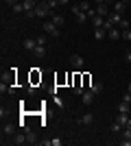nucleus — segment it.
<instances>
[{
  "mask_svg": "<svg viewBox=\"0 0 131 146\" xmlns=\"http://www.w3.org/2000/svg\"><path fill=\"white\" fill-rule=\"evenodd\" d=\"M53 15V9L48 7L46 0H39L37 7H35V18H50Z\"/></svg>",
  "mask_w": 131,
  "mask_h": 146,
  "instance_id": "nucleus-1",
  "label": "nucleus"
},
{
  "mask_svg": "<svg viewBox=\"0 0 131 146\" xmlns=\"http://www.w3.org/2000/svg\"><path fill=\"white\" fill-rule=\"evenodd\" d=\"M44 33H48L50 37H59V26L53 20H48V22H44Z\"/></svg>",
  "mask_w": 131,
  "mask_h": 146,
  "instance_id": "nucleus-2",
  "label": "nucleus"
},
{
  "mask_svg": "<svg viewBox=\"0 0 131 146\" xmlns=\"http://www.w3.org/2000/svg\"><path fill=\"white\" fill-rule=\"evenodd\" d=\"M72 13H74V18H76V22H79V24H83V22L87 20V13L83 11V9H81L79 5H74V7H72Z\"/></svg>",
  "mask_w": 131,
  "mask_h": 146,
  "instance_id": "nucleus-3",
  "label": "nucleus"
},
{
  "mask_svg": "<svg viewBox=\"0 0 131 146\" xmlns=\"http://www.w3.org/2000/svg\"><path fill=\"white\" fill-rule=\"evenodd\" d=\"M35 46H37V39H33V37H26L24 42H22L24 52H33V50H35Z\"/></svg>",
  "mask_w": 131,
  "mask_h": 146,
  "instance_id": "nucleus-4",
  "label": "nucleus"
},
{
  "mask_svg": "<svg viewBox=\"0 0 131 146\" xmlns=\"http://www.w3.org/2000/svg\"><path fill=\"white\" fill-rule=\"evenodd\" d=\"M70 63H72V68H76V70H81V68L85 66V59H83L81 55H76V52H74V55L70 57Z\"/></svg>",
  "mask_w": 131,
  "mask_h": 146,
  "instance_id": "nucleus-5",
  "label": "nucleus"
},
{
  "mask_svg": "<svg viewBox=\"0 0 131 146\" xmlns=\"http://www.w3.org/2000/svg\"><path fill=\"white\" fill-rule=\"evenodd\" d=\"M92 122H94V113L92 111H85V113L79 118V124H83V127H85V124H92Z\"/></svg>",
  "mask_w": 131,
  "mask_h": 146,
  "instance_id": "nucleus-6",
  "label": "nucleus"
},
{
  "mask_svg": "<svg viewBox=\"0 0 131 146\" xmlns=\"http://www.w3.org/2000/svg\"><path fill=\"white\" fill-rule=\"evenodd\" d=\"M11 144H15V146L26 144V133H15V135H13V140H11Z\"/></svg>",
  "mask_w": 131,
  "mask_h": 146,
  "instance_id": "nucleus-7",
  "label": "nucleus"
},
{
  "mask_svg": "<svg viewBox=\"0 0 131 146\" xmlns=\"http://www.w3.org/2000/svg\"><path fill=\"white\" fill-rule=\"evenodd\" d=\"M94 96H96V94H94L92 90H87V92H83L81 94V100H83V105H90L94 100Z\"/></svg>",
  "mask_w": 131,
  "mask_h": 146,
  "instance_id": "nucleus-8",
  "label": "nucleus"
},
{
  "mask_svg": "<svg viewBox=\"0 0 131 146\" xmlns=\"http://www.w3.org/2000/svg\"><path fill=\"white\" fill-rule=\"evenodd\" d=\"M109 22H112L114 26H118L120 22H122V13H116V11H112V13H109Z\"/></svg>",
  "mask_w": 131,
  "mask_h": 146,
  "instance_id": "nucleus-9",
  "label": "nucleus"
},
{
  "mask_svg": "<svg viewBox=\"0 0 131 146\" xmlns=\"http://www.w3.org/2000/svg\"><path fill=\"white\" fill-rule=\"evenodd\" d=\"M127 5H129V2H122V0H116V2H114V11H116V13H125Z\"/></svg>",
  "mask_w": 131,
  "mask_h": 146,
  "instance_id": "nucleus-10",
  "label": "nucleus"
},
{
  "mask_svg": "<svg viewBox=\"0 0 131 146\" xmlns=\"http://www.w3.org/2000/svg\"><path fill=\"white\" fill-rule=\"evenodd\" d=\"M105 37H107V31L103 29V26H100V29H94V39H96V42L105 39Z\"/></svg>",
  "mask_w": 131,
  "mask_h": 146,
  "instance_id": "nucleus-11",
  "label": "nucleus"
},
{
  "mask_svg": "<svg viewBox=\"0 0 131 146\" xmlns=\"http://www.w3.org/2000/svg\"><path fill=\"white\" fill-rule=\"evenodd\" d=\"M107 37H109V39H120V37H122V31L114 26V29H109V33H107Z\"/></svg>",
  "mask_w": 131,
  "mask_h": 146,
  "instance_id": "nucleus-12",
  "label": "nucleus"
},
{
  "mask_svg": "<svg viewBox=\"0 0 131 146\" xmlns=\"http://www.w3.org/2000/svg\"><path fill=\"white\" fill-rule=\"evenodd\" d=\"M37 133L35 131H26V144H37Z\"/></svg>",
  "mask_w": 131,
  "mask_h": 146,
  "instance_id": "nucleus-13",
  "label": "nucleus"
},
{
  "mask_svg": "<svg viewBox=\"0 0 131 146\" xmlns=\"http://www.w3.org/2000/svg\"><path fill=\"white\" fill-rule=\"evenodd\" d=\"M92 20V24H94V29H100V26L105 24V20H103V15H98V13H96V15H94V18H90Z\"/></svg>",
  "mask_w": 131,
  "mask_h": 146,
  "instance_id": "nucleus-14",
  "label": "nucleus"
},
{
  "mask_svg": "<svg viewBox=\"0 0 131 146\" xmlns=\"http://www.w3.org/2000/svg\"><path fill=\"white\" fill-rule=\"evenodd\" d=\"M33 55L37 57V59H42V57H46V46H35V50H33Z\"/></svg>",
  "mask_w": 131,
  "mask_h": 146,
  "instance_id": "nucleus-15",
  "label": "nucleus"
},
{
  "mask_svg": "<svg viewBox=\"0 0 131 146\" xmlns=\"http://www.w3.org/2000/svg\"><path fill=\"white\" fill-rule=\"evenodd\" d=\"M22 5H24V11H33L37 7V0H22Z\"/></svg>",
  "mask_w": 131,
  "mask_h": 146,
  "instance_id": "nucleus-16",
  "label": "nucleus"
},
{
  "mask_svg": "<svg viewBox=\"0 0 131 146\" xmlns=\"http://www.w3.org/2000/svg\"><path fill=\"white\" fill-rule=\"evenodd\" d=\"M13 131H15V129H13V124H9V122H7V124H2V137H9V135H13Z\"/></svg>",
  "mask_w": 131,
  "mask_h": 146,
  "instance_id": "nucleus-17",
  "label": "nucleus"
},
{
  "mask_svg": "<svg viewBox=\"0 0 131 146\" xmlns=\"http://www.w3.org/2000/svg\"><path fill=\"white\" fill-rule=\"evenodd\" d=\"M96 13H98V15H103V18H105V15H109V9H107V2H103V5H98V7H96Z\"/></svg>",
  "mask_w": 131,
  "mask_h": 146,
  "instance_id": "nucleus-18",
  "label": "nucleus"
},
{
  "mask_svg": "<svg viewBox=\"0 0 131 146\" xmlns=\"http://www.w3.org/2000/svg\"><path fill=\"white\" fill-rule=\"evenodd\" d=\"M116 122L122 124V127H127V122H129V113H118V116H116Z\"/></svg>",
  "mask_w": 131,
  "mask_h": 146,
  "instance_id": "nucleus-19",
  "label": "nucleus"
},
{
  "mask_svg": "<svg viewBox=\"0 0 131 146\" xmlns=\"http://www.w3.org/2000/svg\"><path fill=\"white\" fill-rule=\"evenodd\" d=\"M90 90H92L94 94H96V96H98L100 92H103V83H98V81H96V83H92V85H90Z\"/></svg>",
  "mask_w": 131,
  "mask_h": 146,
  "instance_id": "nucleus-20",
  "label": "nucleus"
},
{
  "mask_svg": "<svg viewBox=\"0 0 131 146\" xmlns=\"http://www.w3.org/2000/svg\"><path fill=\"white\" fill-rule=\"evenodd\" d=\"M129 109H131V105H129V103H125V100L118 105V113H129Z\"/></svg>",
  "mask_w": 131,
  "mask_h": 146,
  "instance_id": "nucleus-21",
  "label": "nucleus"
},
{
  "mask_svg": "<svg viewBox=\"0 0 131 146\" xmlns=\"http://www.w3.org/2000/svg\"><path fill=\"white\" fill-rule=\"evenodd\" d=\"M50 20H53L57 26H61V24H63V15H59V13H53V15H50Z\"/></svg>",
  "mask_w": 131,
  "mask_h": 146,
  "instance_id": "nucleus-22",
  "label": "nucleus"
},
{
  "mask_svg": "<svg viewBox=\"0 0 131 146\" xmlns=\"http://www.w3.org/2000/svg\"><path fill=\"white\" fill-rule=\"evenodd\" d=\"M11 9H13V13H24V5H22V2H18V5H13Z\"/></svg>",
  "mask_w": 131,
  "mask_h": 146,
  "instance_id": "nucleus-23",
  "label": "nucleus"
},
{
  "mask_svg": "<svg viewBox=\"0 0 131 146\" xmlns=\"http://www.w3.org/2000/svg\"><path fill=\"white\" fill-rule=\"evenodd\" d=\"M109 129H112V133H118L120 129H125V127H122V124H118V122L114 120V122H112V127H109Z\"/></svg>",
  "mask_w": 131,
  "mask_h": 146,
  "instance_id": "nucleus-24",
  "label": "nucleus"
},
{
  "mask_svg": "<svg viewBox=\"0 0 131 146\" xmlns=\"http://www.w3.org/2000/svg\"><path fill=\"white\" fill-rule=\"evenodd\" d=\"M120 31H127V29H129V20H125V18H122V22H120Z\"/></svg>",
  "mask_w": 131,
  "mask_h": 146,
  "instance_id": "nucleus-25",
  "label": "nucleus"
},
{
  "mask_svg": "<svg viewBox=\"0 0 131 146\" xmlns=\"http://www.w3.org/2000/svg\"><path fill=\"white\" fill-rule=\"evenodd\" d=\"M122 39H127V42H131V29L122 31Z\"/></svg>",
  "mask_w": 131,
  "mask_h": 146,
  "instance_id": "nucleus-26",
  "label": "nucleus"
},
{
  "mask_svg": "<svg viewBox=\"0 0 131 146\" xmlns=\"http://www.w3.org/2000/svg\"><path fill=\"white\" fill-rule=\"evenodd\" d=\"M79 7H81V9H83V11H90V9H92V7H90V2H85V0H83V2H81V5H79Z\"/></svg>",
  "mask_w": 131,
  "mask_h": 146,
  "instance_id": "nucleus-27",
  "label": "nucleus"
},
{
  "mask_svg": "<svg viewBox=\"0 0 131 146\" xmlns=\"http://www.w3.org/2000/svg\"><path fill=\"white\" fill-rule=\"evenodd\" d=\"M35 39H37L39 46H46V35H39V37H35Z\"/></svg>",
  "mask_w": 131,
  "mask_h": 146,
  "instance_id": "nucleus-28",
  "label": "nucleus"
},
{
  "mask_svg": "<svg viewBox=\"0 0 131 146\" xmlns=\"http://www.w3.org/2000/svg\"><path fill=\"white\" fill-rule=\"evenodd\" d=\"M55 103H57V107H66V105H63V98H61V96H55Z\"/></svg>",
  "mask_w": 131,
  "mask_h": 146,
  "instance_id": "nucleus-29",
  "label": "nucleus"
},
{
  "mask_svg": "<svg viewBox=\"0 0 131 146\" xmlns=\"http://www.w3.org/2000/svg\"><path fill=\"white\" fill-rule=\"evenodd\" d=\"M122 100H125V103H129V105H131V92H125V96H122Z\"/></svg>",
  "mask_w": 131,
  "mask_h": 146,
  "instance_id": "nucleus-30",
  "label": "nucleus"
},
{
  "mask_svg": "<svg viewBox=\"0 0 131 146\" xmlns=\"http://www.w3.org/2000/svg\"><path fill=\"white\" fill-rule=\"evenodd\" d=\"M125 61H127V63H131V50H129V52H125Z\"/></svg>",
  "mask_w": 131,
  "mask_h": 146,
  "instance_id": "nucleus-31",
  "label": "nucleus"
},
{
  "mask_svg": "<svg viewBox=\"0 0 131 146\" xmlns=\"http://www.w3.org/2000/svg\"><path fill=\"white\" fill-rule=\"evenodd\" d=\"M5 2H7V5H11V7H13V5H18L20 0H5Z\"/></svg>",
  "mask_w": 131,
  "mask_h": 146,
  "instance_id": "nucleus-32",
  "label": "nucleus"
},
{
  "mask_svg": "<svg viewBox=\"0 0 131 146\" xmlns=\"http://www.w3.org/2000/svg\"><path fill=\"white\" fill-rule=\"evenodd\" d=\"M57 2H59V5H68V0H57Z\"/></svg>",
  "mask_w": 131,
  "mask_h": 146,
  "instance_id": "nucleus-33",
  "label": "nucleus"
},
{
  "mask_svg": "<svg viewBox=\"0 0 131 146\" xmlns=\"http://www.w3.org/2000/svg\"><path fill=\"white\" fill-rule=\"evenodd\" d=\"M94 2H96V5H103V2H105V0H94Z\"/></svg>",
  "mask_w": 131,
  "mask_h": 146,
  "instance_id": "nucleus-34",
  "label": "nucleus"
},
{
  "mask_svg": "<svg viewBox=\"0 0 131 146\" xmlns=\"http://www.w3.org/2000/svg\"><path fill=\"white\" fill-rule=\"evenodd\" d=\"M127 92H131V81H129V85H127Z\"/></svg>",
  "mask_w": 131,
  "mask_h": 146,
  "instance_id": "nucleus-35",
  "label": "nucleus"
},
{
  "mask_svg": "<svg viewBox=\"0 0 131 146\" xmlns=\"http://www.w3.org/2000/svg\"><path fill=\"white\" fill-rule=\"evenodd\" d=\"M105 2H114V0H105Z\"/></svg>",
  "mask_w": 131,
  "mask_h": 146,
  "instance_id": "nucleus-36",
  "label": "nucleus"
},
{
  "mask_svg": "<svg viewBox=\"0 0 131 146\" xmlns=\"http://www.w3.org/2000/svg\"><path fill=\"white\" fill-rule=\"evenodd\" d=\"M122 2H129V0H122Z\"/></svg>",
  "mask_w": 131,
  "mask_h": 146,
  "instance_id": "nucleus-37",
  "label": "nucleus"
},
{
  "mask_svg": "<svg viewBox=\"0 0 131 146\" xmlns=\"http://www.w3.org/2000/svg\"><path fill=\"white\" fill-rule=\"evenodd\" d=\"M129 116H131V109H129Z\"/></svg>",
  "mask_w": 131,
  "mask_h": 146,
  "instance_id": "nucleus-38",
  "label": "nucleus"
},
{
  "mask_svg": "<svg viewBox=\"0 0 131 146\" xmlns=\"http://www.w3.org/2000/svg\"><path fill=\"white\" fill-rule=\"evenodd\" d=\"M129 50H131V48H129Z\"/></svg>",
  "mask_w": 131,
  "mask_h": 146,
  "instance_id": "nucleus-39",
  "label": "nucleus"
}]
</instances>
